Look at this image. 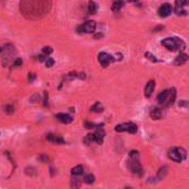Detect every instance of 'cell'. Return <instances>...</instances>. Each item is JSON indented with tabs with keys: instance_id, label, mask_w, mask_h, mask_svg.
Here are the masks:
<instances>
[{
	"instance_id": "obj_8",
	"label": "cell",
	"mask_w": 189,
	"mask_h": 189,
	"mask_svg": "<svg viewBox=\"0 0 189 189\" xmlns=\"http://www.w3.org/2000/svg\"><path fill=\"white\" fill-rule=\"evenodd\" d=\"M113 61H114V58H113L112 55L107 54V53L101 52L99 54V62L101 63L103 66H107L111 62H113Z\"/></svg>"
},
{
	"instance_id": "obj_35",
	"label": "cell",
	"mask_w": 189,
	"mask_h": 189,
	"mask_svg": "<svg viewBox=\"0 0 189 189\" xmlns=\"http://www.w3.org/2000/svg\"><path fill=\"white\" fill-rule=\"evenodd\" d=\"M129 2H138V0H128Z\"/></svg>"
},
{
	"instance_id": "obj_19",
	"label": "cell",
	"mask_w": 189,
	"mask_h": 189,
	"mask_svg": "<svg viewBox=\"0 0 189 189\" xmlns=\"http://www.w3.org/2000/svg\"><path fill=\"white\" fill-rule=\"evenodd\" d=\"M167 173H168V167L167 166L162 167L158 171V179H164L165 177H166V175H167Z\"/></svg>"
},
{
	"instance_id": "obj_23",
	"label": "cell",
	"mask_w": 189,
	"mask_h": 189,
	"mask_svg": "<svg viewBox=\"0 0 189 189\" xmlns=\"http://www.w3.org/2000/svg\"><path fill=\"white\" fill-rule=\"evenodd\" d=\"M83 142L85 143V144H88V145H90L91 143L94 142V134H89L85 136V138L83 140Z\"/></svg>"
},
{
	"instance_id": "obj_12",
	"label": "cell",
	"mask_w": 189,
	"mask_h": 189,
	"mask_svg": "<svg viewBox=\"0 0 189 189\" xmlns=\"http://www.w3.org/2000/svg\"><path fill=\"white\" fill-rule=\"evenodd\" d=\"M168 95H169V90L163 91L162 93H159V95L157 96V101H158L160 104H165L168 99Z\"/></svg>"
},
{
	"instance_id": "obj_4",
	"label": "cell",
	"mask_w": 189,
	"mask_h": 189,
	"mask_svg": "<svg viewBox=\"0 0 189 189\" xmlns=\"http://www.w3.org/2000/svg\"><path fill=\"white\" fill-rule=\"evenodd\" d=\"M95 28H96L95 21L89 20V21L85 22L84 25L80 26V27L77 28V31H79V32H84V33H92V32H94Z\"/></svg>"
},
{
	"instance_id": "obj_24",
	"label": "cell",
	"mask_w": 189,
	"mask_h": 189,
	"mask_svg": "<svg viewBox=\"0 0 189 189\" xmlns=\"http://www.w3.org/2000/svg\"><path fill=\"white\" fill-rule=\"evenodd\" d=\"M91 111H93V112H102L103 111V106L101 105V103H96V104H94L93 106L91 107Z\"/></svg>"
},
{
	"instance_id": "obj_33",
	"label": "cell",
	"mask_w": 189,
	"mask_h": 189,
	"mask_svg": "<svg viewBox=\"0 0 189 189\" xmlns=\"http://www.w3.org/2000/svg\"><path fill=\"white\" fill-rule=\"evenodd\" d=\"M77 77H79L80 79H84V77H85V74H84V73H79V74L77 75Z\"/></svg>"
},
{
	"instance_id": "obj_25",
	"label": "cell",
	"mask_w": 189,
	"mask_h": 189,
	"mask_svg": "<svg viewBox=\"0 0 189 189\" xmlns=\"http://www.w3.org/2000/svg\"><path fill=\"white\" fill-rule=\"evenodd\" d=\"M145 57L148 59V60H151L152 62H158V59H157L154 54H152L151 52H146L145 53Z\"/></svg>"
},
{
	"instance_id": "obj_34",
	"label": "cell",
	"mask_w": 189,
	"mask_h": 189,
	"mask_svg": "<svg viewBox=\"0 0 189 189\" xmlns=\"http://www.w3.org/2000/svg\"><path fill=\"white\" fill-rule=\"evenodd\" d=\"M39 61H41V62H42V61H44V55L43 54H41V55H39Z\"/></svg>"
},
{
	"instance_id": "obj_17",
	"label": "cell",
	"mask_w": 189,
	"mask_h": 189,
	"mask_svg": "<svg viewBox=\"0 0 189 189\" xmlns=\"http://www.w3.org/2000/svg\"><path fill=\"white\" fill-rule=\"evenodd\" d=\"M151 116L153 120H159V118L162 117V111L159 110V108H154L151 112Z\"/></svg>"
},
{
	"instance_id": "obj_20",
	"label": "cell",
	"mask_w": 189,
	"mask_h": 189,
	"mask_svg": "<svg viewBox=\"0 0 189 189\" xmlns=\"http://www.w3.org/2000/svg\"><path fill=\"white\" fill-rule=\"evenodd\" d=\"M128 128V123H125V124H120L115 127V131L116 132H126Z\"/></svg>"
},
{
	"instance_id": "obj_32",
	"label": "cell",
	"mask_w": 189,
	"mask_h": 189,
	"mask_svg": "<svg viewBox=\"0 0 189 189\" xmlns=\"http://www.w3.org/2000/svg\"><path fill=\"white\" fill-rule=\"evenodd\" d=\"M34 79H36V74H34V73H29V81H30V82H32Z\"/></svg>"
},
{
	"instance_id": "obj_10",
	"label": "cell",
	"mask_w": 189,
	"mask_h": 189,
	"mask_svg": "<svg viewBox=\"0 0 189 189\" xmlns=\"http://www.w3.org/2000/svg\"><path fill=\"white\" fill-rule=\"evenodd\" d=\"M57 118L63 124H70L72 122V117L69 114H65V113H59V114H57Z\"/></svg>"
},
{
	"instance_id": "obj_5",
	"label": "cell",
	"mask_w": 189,
	"mask_h": 189,
	"mask_svg": "<svg viewBox=\"0 0 189 189\" xmlns=\"http://www.w3.org/2000/svg\"><path fill=\"white\" fill-rule=\"evenodd\" d=\"M187 0H176L175 1V11L176 14H187Z\"/></svg>"
},
{
	"instance_id": "obj_3",
	"label": "cell",
	"mask_w": 189,
	"mask_h": 189,
	"mask_svg": "<svg viewBox=\"0 0 189 189\" xmlns=\"http://www.w3.org/2000/svg\"><path fill=\"white\" fill-rule=\"evenodd\" d=\"M128 167L131 168L132 171L134 174H136V175H138V176L143 175V168H142V166H140L138 158H131V160L128 162Z\"/></svg>"
},
{
	"instance_id": "obj_14",
	"label": "cell",
	"mask_w": 189,
	"mask_h": 189,
	"mask_svg": "<svg viewBox=\"0 0 189 189\" xmlns=\"http://www.w3.org/2000/svg\"><path fill=\"white\" fill-rule=\"evenodd\" d=\"M124 6V1L123 0H114L112 3V11L116 12V11H120L122 9V7Z\"/></svg>"
},
{
	"instance_id": "obj_1",
	"label": "cell",
	"mask_w": 189,
	"mask_h": 189,
	"mask_svg": "<svg viewBox=\"0 0 189 189\" xmlns=\"http://www.w3.org/2000/svg\"><path fill=\"white\" fill-rule=\"evenodd\" d=\"M162 44L165 48H167L169 51H176L178 49H184L185 43L178 38H167L163 40Z\"/></svg>"
},
{
	"instance_id": "obj_27",
	"label": "cell",
	"mask_w": 189,
	"mask_h": 189,
	"mask_svg": "<svg viewBox=\"0 0 189 189\" xmlns=\"http://www.w3.org/2000/svg\"><path fill=\"white\" fill-rule=\"evenodd\" d=\"M21 65H22V60L20 58H17L14 62V68H19Z\"/></svg>"
},
{
	"instance_id": "obj_18",
	"label": "cell",
	"mask_w": 189,
	"mask_h": 189,
	"mask_svg": "<svg viewBox=\"0 0 189 189\" xmlns=\"http://www.w3.org/2000/svg\"><path fill=\"white\" fill-rule=\"evenodd\" d=\"M96 11H97V5H96L94 1L91 0L90 2H89V12H90L91 14H96Z\"/></svg>"
},
{
	"instance_id": "obj_2",
	"label": "cell",
	"mask_w": 189,
	"mask_h": 189,
	"mask_svg": "<svg viewBox=\"0 0 189 189\" xmlns=\"http://www.w3.org/2000/svg\"><path fill=\"white\" fill-rule=\"evenodd\" d=\"M168 157L176 163H180L186 158V152L183 148H171L168 153Z\"/></svg>"
},
{
	"instance_id": "obj_13",
	"label": "cell",
	"mask_w": 189,
	"mask_h": 189,
	"mask_svg": "<svg viewBox=\"0 0 189 189\" xmlns=\"http://www.w3.org/2000/svg\"><path fill=\"white\" fill-rule=\"evenodd\" d=\"M47 140H50V142L55 143V144H64V140L60 136H55L53 134H49L47 136Z\"/></svg>"
},
{
	"instance_id": "obj_21",
	"label": "cell",
	"mask_w": 189,
	"mask_h": 189,
	"mask_svg": "<svg viewBox=\"0 0 189 189\" xmlns=\"http://www.w3.org/2000/svg\"><path fill=\"white\" fill-rule=\"evenodd\" d=\"M94 180H95V177H94L92 174H90V175H86L84 177V183H86V184H93Z\"/></svg>"
},
{
	"instance_id": "obj_22",
	"label": "cell",
	"mask_w": 189,
	"mask_h": 189,
	"mask_svg": "<svg viewBox=\"0 0 189 189\" xmlns=\"http://www.w3.org/2000/svg\"><path fill=\"white\" fill-rule=\"evenodd\" d=\"M127 132H129L131 134H135L137 132V125L134 123H128V128H127Z\"/></svg>"
},
{
	"instance_id": "obj_30",
	"label": "cell",
	"mask_w": 189,
	"mask_h": 189,
	"mask_svg": "<svg viewBox=\"0 0 189 189\" xmlns=\"http://www.w3.org/2000/svg\"><path fill=\"white\" fill-rule=\"evenodd\" d=\"M71 186L72 187H80V183L77 181V179H73V180H72Z\"/></svg>"
},
{
	"instance_id": "obj_11",
	"label": "cell",
	"mask_w": 189,
	"mask_h": 189,
	"mask_svg": "<svg viewBox=\"0 0 189 189\" xmlns=\"http://www.w3.org/2000/svg\"><path fill=\"white\" fill-rule=\"evenodd\" d=\"M187 60H188V55L186 53H180L175 59V62L174 63H175V65H183V64H185L187 62Z\"/></svg>"
},
{
	"instance_id": "obj_16",
	"label": "cell",
	"mask_w": 189,
	"mask_h": 189,
	"mask_svg": "<svg viewBox=\"0 0 189 189\" xmlns=\"http://www.w3.org/2000/svg\"><path fill=\"white\" fill-rule=\"evenodd\" d=\"M83 171H84V168H83V166H81V165H79V166H75V167H73V168L71 169L72 175H74V176L82 175Z\"/></svg>"
},
{
	"instance_id": "obj_31",
	"label": "cell",
	"mask_w": 189,
	"mask_h": 189,
	"mask_svg": "<svg viewBox=\"0 0 189 189\" xmlns=\"http://www.w3.org/2000/svg\"><path fill=\"white\" fill-rule=\"evenodd\" d=\"M85 127H86V128H94V127H95V124L86 122V123H85Z\"/></svg>"
},
{
	"instance_id": "obj_7",
	"label": "cell",
	"mask_w": 189,
	"mask_h": 189,
	"mask_svg": "<svg viewBox=\"0 0 189 189\" xmlns=\"http://www.w3.org/2000/svg\"><path fill=\"white\" fill-rule=\"evenodd\" d=\"M171 12H173V7H171L169 3H164V5L160 6L158 9V14H159V17H162V18H166V17L169 16Z\"/></svg>"
},
{
	"instance_id": "obj_9",
	"label": "cell",
	"mask_w": 189,
	"mask_h": 189,
	"mask_svg": "<svg viewBox=\"0 0 189 189\" xmlns=\"http://www.w3.org/2000/svg\"><path fill=\"white\" fill-rule=\"evenodd\" d=\"M154 89H155V81H154V80H151V81L146 84L145 90H144V94H145L146 97H151L152 94H153V92H154Z\"/></svg>"
},
{
	"instance_id": "obj_29",
	"label": "cell",
	"mask_w": 189,
	"mask_h": 189,
	"mask_svg": "<svg viewBox=\"0 0 189 189\" xmlns=\"http://www.w3.org/2000/svg\"><path fill=\"white\" fill-rule=\"evenodd\" d=\"M5 108H6L5 112L7 113V114H12V113H14V106H11V105H7Z\"/></svg>"
},
{
	"instance_id": "obj_15",
	"label": "cell",
	"mask_w": 189,
	"mask_h": 189,
	"mask_svg": "<svg viewBox=\"0 0 189 189\" xmlns=\"http://www.w3.org/2000/svg\"><path fill=\"white\" fill-rule=\"evenodd\" d=\"M103 140H104V132L102 131V129L94 133V142H96L97 144H102Z\"/></svg>"
},
{
	"instance_id": "obj_26",
	"label": "cell",
	"mask_w": 189,
	"mask_h": 189,
	"mask_svg": "<svg viewBox=\"0 0 189 189\" xmlns=\"http://www.w3.org/2000/svg\"><path fill=\"white\" fill-rule=\"evenodd\" d=\"M53 64H54V60H53L52 58H48L47 61H45V66H47V68H51Z\"/></svg>"
},
{
	"instance_id": "obj_28",
	"label": "cell",
	"mask_w": 189,
	"mask_h": 189,
	"mask_svg": "<svg viewBox=\"0 0 189 189\" xmlns=\"http://www.w3.org/2000/svg\"><path fill=\"white\" fill-rule=\"evenodd\" d=\"M42 51H43L44 54H48V55H49V54H51V53H52L53 50H52V48H51V47H44Z\"/></svg>"
},
{
	"instance_id": "obj_6",
	"label": "cell",
	"mask_w": 189,
	"mask_h": 189,
	"mask_svg": "<svg viewBox=\"0 0 189 189\" xmlns=\"http://www.w3.org/2000/svg\"><path fill=\"white\" fill-rule=\"evenodd\" d=\"M12 52H14V47H12V45H6V47H2L0 49V53L2 55L5 64H7V62H8L9 58H10V55L12 54Z\"/></svg>"
}]
</instances>
